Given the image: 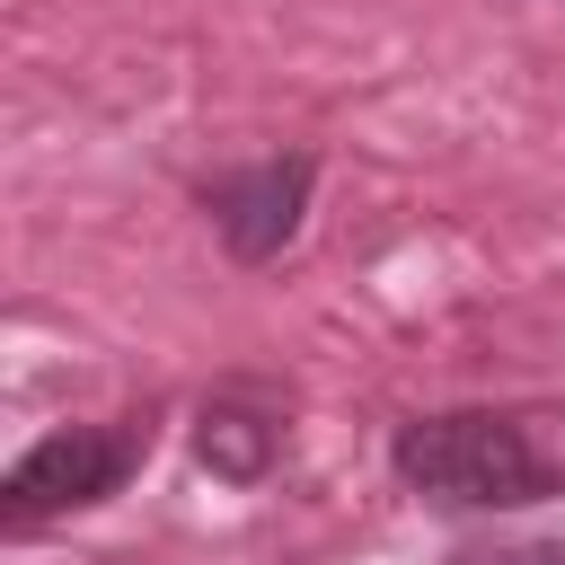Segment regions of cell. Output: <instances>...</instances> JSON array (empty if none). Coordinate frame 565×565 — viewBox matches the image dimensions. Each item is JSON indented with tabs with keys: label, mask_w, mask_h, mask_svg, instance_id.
Instances as JSON below:
<instances>
[{
	"label": "cell",
	"mask_w": 565,
	"mask_h": 565,
	"mask_svg": "<svg viewBox=\"0 0 565 565\" xmlns=\"http://www.w3.org/2000/svg\"><path fill=\"white\" fill-rule=\"evenodd\" d=\"M141 450H150V424H71V433H44V441L9 468V486H0L9 530H35V521H53V512L106 503V494L141 468Z\"/></svg>",
	"instance_id": "cell-2"
},
{
	"label": "cell",
	"mask_w": 565,
	"mask_h": 565,
	"mask_svg": "<svg viewBox=\"0 0 565 565\" xmlns=\"http://www.w3.org/2000/svg\"><path fill=\"white\" fill-rule=\"evenodd\" d=\"M194 459L212 468V477H265V459H274V424L265 415H247V406H203V424H194Z\"/></svg>",
	"instance_id": "cell-4"
},
{
	"label": "cell",
	"mask_w": 565,
	"mask_h": 565,
	"mask_svg": "<svg viewBox=\"0 0 565 565\" xmlns=\"http://www.w3.org/2000/svg\"><path fill=\"white\" fill-rule=\"evenodd\" d=\"M450 565H565V539H521V547H459Z\"/></svg>",
	"instance_id": "cell-5"
},
{
	"label": "cell",
	"mask_w": 565,
	"mask_h": 565,
	"mask_svg": "<svg viewBox=\"0 0 565 565\" xmlns=\"http://www.w3.org/2000/svg\"><path fill=\"white\" fill-rule=\"evenodd\" d=\"M397 477L450 512H512V503H539L547 494V468L530 450V433L512 415H486V406H459V415H415L397 433Z\"/></svg>",
	"instance_id": "cell-1"
},
{
	"label": "cell",
	"mask_w": 565,
	"mask_h": 565,
	"mask_svg": "<svg viewBox=\"0 0 565 565\" xmlns=\"http://www.w3.org/2000/svg\"><path fill=\"white\" fill-rule=\"evenodd\" d=\"M309 185H318V168H309V159H265V168H247V177H221V185H212L221 247H230L238 265H265V256H282V247L300 238Z\"/></svg>",
	"instance_id": "cell-3"
}]
</instances>
